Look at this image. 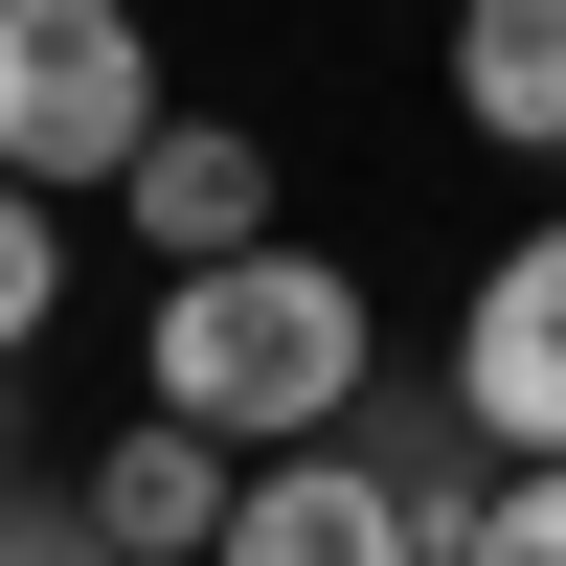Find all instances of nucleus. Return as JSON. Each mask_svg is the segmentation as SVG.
Wrapping results in <instances>:
<instances>
[{
    "label": "nucleus",
    "instance_id": "obj_1",
    "mask_svg": "<svg viewBox=\"0 0 566 566\" xmlns=\"http://www.w3.org/2000/svg\"><path fill=\"white\" fill-rule=\"evenodd\" d=\"M136 386L181 408V431H227V453H317V431H363L386 408V317H363V272L340 250H227V272H159V317H136Z\"/></svg>",
    "mask_w": 566,
    "mask_h": 566
},
{
    "label": "nucleus",
    "instance_id": "obj_2",
    "mask_svg": "<svg viewBox=\"0 0 566 566\" xmlns=\"http://www.w3.org/2000/svg\"><path fill=\"white\" fill-rule=\"evenodd\" d=\"M159 136L181 114H159V23H136V0H0V181L114 205Z\"/></svg>",
    "mask_w": 566,
    "mask_h": 566
},
{
    "label": "nucleus",
    "instance_id": "obj_3",
    "mask_svg": "<svg viewBox=\"0 0 566 566\" xmlns=\"http://www.w3.org/2000/svg\"><path fill=\"white\" fill-rule=\"evenodd\" d=\"M453 431L499 453V476H566V227L476 272V317H453Z\"/></svg>",
    "mask_w": 566,
    "mask_h": 566
},
{
    "label": "nucleus",
    "instance_id": "obj_4",
    "mask_svg": "<svg viewBox=\"0 0 566 566\" xmlns=\"http://www.w3.org/2000/svg\"><path fill=\"white\" fill-rule=\"evenodd\" d=\"M227 566H453V544H431V499H408L363 431H317V453H250V522H227Z\"/></svg>",
    "mask_w": 566,
    "mask_h": 566
},
{
    "label": "nucleus",
    "instance_id": "obj_5",
    "mask_svg": "<svg viewBox=\"0 0 566 566\" xmlns=\"http://www.w3.org/2000/svg\"><path fill=\"white\" fill-rule=\"evenodd\" d=\"M91 522H114L136 566H227V522H250V453L181 431V408H136L114 453H91Z\"/></svg>",
    "mask_w": 566,
    "mask_h": 566
},
{
    "label": "nucleus",
    "instance_id": "obj_6",
    "mask_svg": "<svg viewBox=\"0 0 566 566\" xmlns=\"http://www.w3.org/2000/svg\"><path fill=\"white\" fill-rule=\"evenodd\" d=\"M114 227H136L159 272H227V250H272V136H227V114H181L159 159L114 181Z\"/></svg>",
    "mask_w": 566,
    "mask_h": 566
},
{
    "label": "nucleus",
    "instance_id": "obj_7",
    "mask_svg": "<svg viewBox=\"0 0 566 566\" xmlns=\"http://www.w3.org/2000/svg\"><path fill=\"white\" fill-rule=\"evenodd\" d=\"M453 114L499 159H566V0H453Z\"/></svg>",
    "mask_w": 566,
    "mask_h": 566
},
{
    "label": "nucleus",
    "instance_id": "obj_8",
    "mask_svg": "<svg viewBox=\"0 0 566 566\" xmlns=\"http://www.w3.org/2000/svg\"><path fill=\"white\" fill-rule=\"evenodd\" d=\"M45 317H69V205H45V181H0V363H23Z\"/></svg>",
    "mask_w": 566,
    "mask_h": 566
},
{
    "label": "nucleus",
    "instance_id": "obj_9",
    "mask_svg": "<svg viewBox=\"0 0 566 566\" xmlns=\"http://www.w3.org/2000/svg\"><path fill=\"white\" fill-rule=\"evenodd\" d=\"M453 566H566V476H499L476 522H453Z\"/></svg>",
    "mask_w": 566,
    "mask_h": 566
},
{
    "label": "nucleus",
    "instance_id": "obj_10",
    "mask_svg": "<svg viewBox=\"0 0 566 566\" xmlns=\"http://www.w3.org/2000/svg\"><path fill=\"white\" fill-rule=\"evenodd\" d=\"M0 566H136L114 522H45V499H23V522H0Z\"/></svg>",
    "mask_w": 566,
    "mask_h": 566
},
{
    "label": "nucleus",
    "instance_id": "obj_11",
    "mask_svg": "<svg viewBox=\"0 0 566 566\" xmlns=\"http://www.w3.org/2000/svg\"><path fill=\"white\" fill-rule=\"evenodd\" d=\"M0 522H23V476H0Z\"/></svg>",
    "mask_w": 566,
    "mask_h": 566
}]
</instances>
